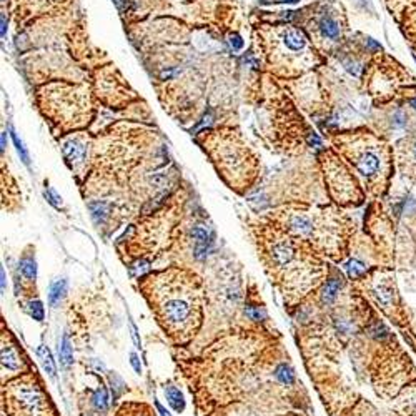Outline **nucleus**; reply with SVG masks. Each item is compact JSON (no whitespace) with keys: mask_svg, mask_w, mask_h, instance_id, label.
<instances>
[{"mask_svg":"<svg viewBox=\"0 0 416 416\" xmlns=\"http://www.w3.org/2000/svg\"><path fill=\"white\" fill-rule=\"evenodd\" d=\"M159 317L164 322L165 328L173 333H183L186 327L193 323L195 305L193 296H171V298H162L159 307Z\"/></svg>","mask_w":416,"mask_h":416,"instance_id":"1","label":"nucleus"},{"mask_svg":"<svg viewBox=\"0 0 416 416\" xmlns=\"http://www.w3.org/2000/svg\"><path fill=\"white\" fill-rule=\"evenodd\" d=\"M13 401L17 408L23 411V416H44L45 398L40 388L32 383H18L13 388Z\"/></svg>","mask_w":416,"mask_h":416,"instance_id":"2","label":"nucleus"},{"mask_svg":"<svg viewBox=\"0 0 416 416\" xmlns=\"http://www.w3.org/2000/svg\"><path fill=\"white\" fill-rule=\"evenodd\" d=\"M355 165L361 175L375 176L380 171L381 160H380V155L375 150H363L355 159Z\"/></svg>","mask_w":416,"mask_h":416,"instance_id":"3","label":"nucleus"},{"mask_svg":"<svg viewBox=\"0 0 416 416\" xmlns=\"http://www.w3.org/2000/svg\"><path fill=\"white\" fill-rule=\"evenodd\" d=\"M271 260H273L275 265L278 266H285L293 260L295 256V248L291 245L290 240H280L278 243H275L270 250Z\"/></svg>","mask_w":416,"mask_h":416,"instance_id":"4","label":"nucleus"},{"mask_svg":"<svg viewBox=\"0 0 416 416\" xmlns=\"http://www.w3.org/2000/svg\"><path fill=\"white\" fill-rule=\"evenodd\" d=\"M64 155L70 164H82L85 160V147L75 140H69L64 143Z\"/></svg>","mask_w":416,"mask_h":416,"instance_id":"5","label":"nucleus"},{"mask_svg":"<svg viewBox=\"0 0 416 416\" xmlns=\"http://www.w3.org/2000/svg\"><path fill=\"white\" fill-rule=\"evenodd\" d=\"M283 42L290 50H295V52L301 50L307 45V39H305V35L300 30H288L283 35Z\"/></svg>","mask_w":416,"mask_h":416,"instance_id":"6","label":"nucleus"},{"mask_svg":"<svg viewBox=\"0 0 416 416\" xmlns=\"http://www.w3.org/2000/svg\"><path fill=\"white\" fill-rule=\"evenodd\" d=\"M320 30H322V33L327 37V39L334 40V39H338L339 37V25H338V22L332 17L322 18V22H320Z\"/></svg>","mask_w":416,"mask_h":416,"instance_id":"7","label":"nucleus"},{"mask_svg":"<svg viewBox=\"0 0 416 416\" xmlns=\"http://www.w3.org/2000/svg\"><path fill=\"white\" fill-rule=\"evenodd\" d=\"M67 291V281L65 280H57L54 283L50 285V291H49V300H50V305H59L60 300L64 298Z\"/></svg>","mask_w":416,"mask_h":416,"instance_id":"8","label":"nucleus"},{"mask_svg":"<svg viewBox=\"0 0 416 416\" xmlns=\"http://www.w3.org/2000/svg\"><path fill=\"white\" fill-rule=\"evenodd\" d=\"M165 393H166V398H168V403L173 406V410L183 411V408H185L183 396H181V393L175 388V386H168V388L165 390Z\"/></svg>","mask_w":416,"mask_h":416,"instance_id":"9","label":"nucleus"},{"mask_svg":"<svg viewBox=\"0 0 416 416\" xmlns=\"http://www.w3.org/2000/svg\"><path fill=\"white\" fill-rule=\"evenodd\" d=\"M339 286H341V281H339L338 278H332V280L327 281V286H325V290H323V301L325 303H332V301L336 298Z\"/></svg>","mask_w":416,"mask_h":416,"instance_id":"10","label":"nucleus"},{"mask_svg":"<svg viewBox=\"0 0 416 416\" xmlns=\"http://www.w3.org/2000/svg\"><path fill=\"white\" fill-rule=\"evenodd\" d=\"M2 365L10 368V370H17L18 368V356L15 351L12 350V346L3 345L2 346Z\"/></svg>","mask_w":416,"mask_h":416,"instance_id":"11","label":"nucleus"},{"mask_svg":"<svg viewBox=\"0 0 416 416\" xmlns=\"http://www.w3.org/2000/svg\"><path fill=\"white\" fill-rule=\"evenodd\" d=\"M59 353H60L62 363H64L65 366H69L72 363V360H74V355H72V345H70V341H69V338L67 336L62 338V343L59 346Z\"/></svg>","mask_w":416,"mask_h":416,"instance_id":"12","label":"nucleus"},{"mask_svg":"<svg viewBox=\"0 0 416 416\" xmlns=\"http://www.w3.org/2000/svg\"><path fill=\"white\" fill-rule=\"evenodd\" d=\"M39 356H40L42 363H44L45 371L49 373L50 376H54L55 375V365H54V360H52V355H50L49 348H47V346H40L39 348Z\"/></svg>","mask_w":416,"mask_h":416,"instance_id":"13","label":"nucleus"},{"mask_svg":"<svg viewBox=\"0 0 416 416\" xmlns=\"http://www.w3.org/2000/svg\"><path fill=\"white\" fill-rule=\"evenodd\" d=\"M20 271L23 276H27L28 280H35L37 276V266H35V261L32 260V258H25V260L20 261Z\"/></svg>","mask_w":416,"mask_h":416,"instance_id":"14","label":"nucleus"},{"mask_svg":"<svg viewBox=\"0 0 416 416\" xmlns=\"http://www.w3.org/2000/svg\"><path fill=\"white\" fill-rule=\"evenodd\" d=\"M93 405H95V408H97V410H102V411H105V410L108 408L107 390H105V388H98L97 391H95V395H93Z\"/></svg>","mask_w":416,"mask_h":416,"instance_id":"15","label":"nucleus"},{"mask_svg":"<svg viewBox=\"0 0 416 416\" xmlns=\"http://www.w3.org/2000/svg\"><path fill=\"white\" fill-rule=\"evenodd\" d=\"M345 268H346L348 275H350L351 278H358V276H361L363 273H365V265L358 260H350L345 265Z\"/></svg>","mask_w":416,"mask_h":416,"instance_id":"16","label":"nucleus"},{"mask_svg":"<svg viewBox=\"0 0 416 416\" xmlns=\"http://www.w3.org/2000/svg\"><path fill=\"white\" fill-rule=\"evenodd\" d=\"M276 378L281 381V383H286V385H290V383H293V370H291L290 366H286V365H281L276 368Z\"/></svg>","mask_w":416,"mask_h":416,"instance_id":"17","label":"nucleus"},{"mask_svg":"<svg viewBox=\"0 0 416 416\" xmlns=\"http://www.w3.org/2000/svg\"><path fill=\"white\" fill-rule=\"evenodd\" d=\"M375 295H376L378 301H380L381 305H385V307H388L391 303V300H393V293H391V290L386 288V286H378Z\"/></svg>","mask_w":416,"mask_h":416,"instance_id":"18","label":"nucleus"},{"mask_svg":"<svg viewBox=\"0 0 416 416\" xmlns=\"http://www.w3.org/2000/svg\"><path fill=\"white\" fill-rule=\"evenodd\" d=\"M10 135H12L13 143H15V147H17V152H18V155H20V159L23 160V164L28 165V162H30V159H28V152L25 150V147H23V142L18 140V137H17V133H15V130H13V128H10Z\"/></svg>","mask_w":416,"mask_h":416,"instance_id":"19","label":"nucleus"},{"mask_svg":"<svg viewBox=\"0 0 416 416\" xmlns=\"http://www.w3.org/2000/svg\"><path fill=\"white\" fill-rule=\"evenodd\" d=\"M90 210H92V215H93V218L95 220H102L105 218V215H107V203H103V202H97V203H90Z\"/></svg>","mask_w":416,"mask_h":416,"instance_id":"20","label":"nucleus"},{"mask_svg":"<svg viewBox=\"0 0 416 416\" xmlns=\"http://www.w3.org/2000/svg\"><path fill=\"white\" fill-rule=\"evenodd\" d=\"M28 313H30V317H33V320L42 322L44 320V307H42L40 301H32L30 307H28Z\"/></svg>","mask_w":416,"mask_h":416,"instance_id":"21","label":"nucleus"},{"mask_svg":"<svg viewBox=\"0 0 416 416\" xmlns=\"http://www.w3.org/2000/svg\"><path fill=\"white\" fill-rule=\"evenodd\" d=\"M393 127L395 128H405L406 125H408V115L403 112V110H398V112L393 115Z\"/></svg>","mask_w":416,"mask_h":416,"instance_id":"22","label":"nucleus"},{"mask_svg":"<svg viewBox=\"0 0 416 416\" xmlns=\"http://www.w3.org/2000/svg\"><path fill=\"white\" fill-rule=\"evenodd\" d=\"M44 195H45V198L49 200V202H50L52 205H54L55 208H60V207H62V198L59 197V195L55 193V190H52V188H45Z\"/></svg>","mask_w":416,"mask_h":416,"instance_id":"23","label":"nucleus"},{"mask_svg":"<svg viewBox=\"0 0 416 416\" xmlns=\"http://www.w3.org/2000/svg\"><path fill=\"white\" fill-rule=\"evenodd\" d=\"M148 268H150V263L145 261V260H142V261H138V263H135V265L132 266V275L133 276H138V275H142V273H145V271H148Z\"/></svg>","mask_w":416,"mask_h":416,"instance_id":"24","label":"nucleus"},{"mask_svg":"<svg viewBox=\"0 0 416 416\" xmlns=\"http://www.w3.org/2000/svg\"><path fill=\"white\" fill-rule=\"evenodd\" d=\"M230 45L233 47L235 50H240L242 47H243V40H242V37L240 35H230Z\"/></svg>","mask_w":416,"mask_h":416,"instance_id":"25","label":"nucleus"},{"mask_svg":"<svg viewBox=\"0 0 416 416\" xmlns=\"http://www.w3.org/2000/svg\"><path fill=\"white\" fill-rule=\"evenodd\" d=\"M247 313L250 315L251 320H260L263 317V313L260 312V310H255V308H250V307L247 308Z\"/></svg>","mask_w":416,"mask_h":416,"instance_id":"26","label":"nucleus"},{"mask_svg":"<svg viewBox=\"0 0 416 416\" xmlns=\"http://www.w3.org/2000/svg\"><path fill=\"white\" fill-rule=\"evenodd\" d=\"M130 361H132L133 368H135V371H137V373H142V366H140V361H138V356L135 355V353H132V355H130Z\"/></svg>","mask_w":416,"mask_h":416,"instance_id":"27","label":"nucleus"},{"mask_svg":"<svg viewBox=\"0 0 416 416\" xmlns=\"http://www.w3.org/2000/svg\"><path fill=\"white\" fill-rule=\"evenodd\" d=\"M366 44H368V47H370V49H373V50H376V52L381 50V45L376 44V42L373 40V39H366Z\"/></svg>","mask_w":416,"mask_h":416,"instance_id":"28","label":"nucleus"},{"mask_svg":"<svg viewBox=\"0 0 416 416\" xmlns=\"http://www.w3.org/2000/svg\"><path fill=\"white\" fill-rule=\"evenodd\" d=\"M0 20H2V37H5V33H7V18H5V13H2Z\"/></svg>","mask_w":416,"mask_h":416,"instance_id":"29","label":"nucleus"},{"mask_svg":"<svg viewBox=\"0 0 416 416\" xmlns=\"http://www.w3.org/2000/svg\"><path fill=\"white\" fill-rule=\"evenodd\" d=\"M155 405H157V410H159V413H160V416H171V415L168 413V411H166V410L164 408V406H162V405L159 403V401H157V403H155Z\"/></svg>","mask_w":416,"mask_h":416,"instance_id":"30","label":"nucleus"},{"mask_svg":"<svg viewBox=\"0 0 416 416\" xmlns=\"http://www.w3.org/2000/svg\"><path fill=\"white\" fill-rule=\"evenodd\" d=\"M270 2H275V3H293V2H298V0H263V3H270Z\"/></svg>","mask_w":416,"mask_h":416,"instance_id":"31","label":"nucleus"},{"mask_svg":"<svg viewBox=\"0 0 416 416\" xmlns=\"http://www.w3.org/2000/svg\"><path fill=\"white\" fill-rule=\"evenodd\" d=\"M0 276H2V291H5V283H7V281H5V270H3V268L0 270Z\"/></svg>","mask_w":416,"mask_h":416,"instance_id":"32","label":"nucleus"},{"mask_svg":"<svg viewBox=\"0 0 416 416\" xmlns=\"http://www.w3.org/2000/svg\"><path fill=\"white\" fill-rule=\"evenodd\" d=\"M132 336H133V339H135V345H140V343H138V336H137V330H135V327H132Z\"/></svg>","mask_w":416,"mask_h":416,"instance_id":"33","label":"nucleus"},{"mask_svg":"<svg viewBox=\"0 0 416 416\" xmlns=\"http://www.w3.org/2000/svg\"><path fill=\"white\" fill-rule=\"evenodd\" d=\"M173 74H176V70H171V72H164V74H162V79H168V77H171V75Z\"/></svg>","mask_w":416,"mask_h":416,"instance_id":"34","label":"nucleus"},{"mask_svg":"<svg viewBox=\"0 0 416 416\" xmlns=\"http://www.w3.org/2000/svg\"><path fill=\"white\" fill-rule=\"evenodd\" d=\"M410 105H411V107H413V108L416 110V97H413V98H410Z\"/></svg>","mask_w":416,"mask_h":416,"instance_id":"35","label":"nucleus"},{"mask_svg":"<svg viewBox=\"0 0 416 416\" xmlns=\"http://www.w3.org/2000/svg\"><path fill=\"white\" fill-rule=\"evenodd\" d=\"M5 150V133H2V152Z\"/></svg>","mask_w":416,"mask_h":416,"instance_id":"36","label":"nucleus"},{"mask_svg":"<svg viewBox=\"0 0 416 416\" xmlns=\"http://www.w3.org/2000/svg\"><path fill=\"white\" fill-rule=\"evenodd\" d=\"M122 2H123V0H117V3H118V5H120Z\"/></svg>","mask_w":416,"mask_h":416,"instance_id":"37","label":"nucleus"},{"mask_svg":"<svg viewBox=\"0 0 416 416\" xmlns=\"http://www.w3.org/2000/svg\"><path fill=\"white\" fill-rule=\"evenodd\" d=\"M415 155H416V147H415Z\"/></svg>","mask_w":416,"mask_h":416,"instance_id":"38","label":"nucleus"},{"mask_svg":"<svg viewBox=\"0 0 416 416\" xmlns=\"http://www.w3.org/2000/svg\"><path fill=\"white\" fill-rule=\"evenodd\" d=\"M415 60H416V55H415Z\"/></svg>","mask_w":416,"mask_h":416,"instance_id":"39","label":"nucleus"}]
</instances>
